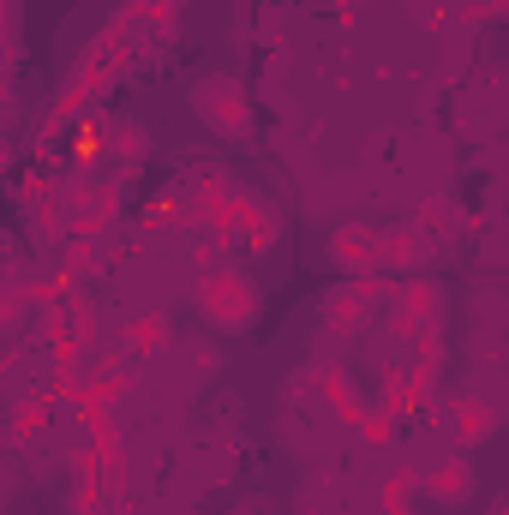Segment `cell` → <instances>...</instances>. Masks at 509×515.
Returning <instances> with one entry per match:
<instances>
[{"instance_id":"cell-1","label":"cell","mask_w":509,"mask_h":515,"mask_svg":"<svg viewBox=\"0 0 509 515\" xmlns=\"http://www.w3.org/2000/svg\"><path fill=\"white\" fill-rule=\"evenodd\" d=\"M210 318H216V324H246V318H252V288H234V282H228V288H216Z\"/></svg>"}]
</instances>
